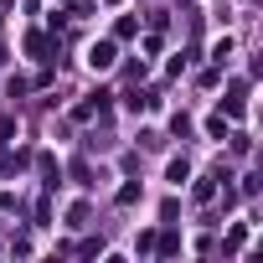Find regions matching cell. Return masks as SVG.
I'll use <instances>...</instances> for the list:
<instances>
[{"label":"cell","mask_w":263,"mask_h":263,"mask_svg":"<svg viewBox=\"0 0 263 263\" xmlns=\"http://www.w3.org/2000/svg\"><path fill=\"white\" fill-rule=\"evenodd\" d=\"M88 67H93V72H103V67H114V47H108V42H98V47L88 52Z\"/></svg>","instance_id":"obj_1"}]
</instances>
